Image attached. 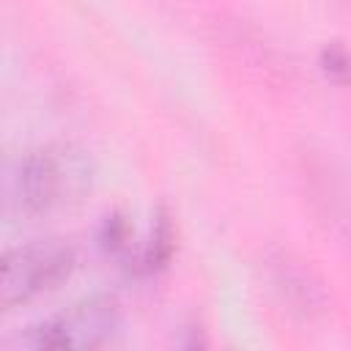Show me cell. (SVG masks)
<instances>
[{"label":"cell","mask_w":351,"mask_h":351,"mask_svg":"<svg viewBox=\"0 0 351 351\" xmlns=\"http://www.w3.org/2000/svg\"><path fill=\"white\" fill-rule=\"evenodd\" d=\"M74 269V250L60 239H38L11 247L0 266V302L14 310L55 288Z\"/></svg>","instance_id":"obj_2"},{"label":"cell","mask_w":351,"mask_h":351,"mask_svg":"<svg viewBox=\"0 0 351 351\" xmlns=\"http://www.w3.org/2000/svg\"><path fill=\"white\" fill-rule=\"evenodd\" d=\"M118 310L110 299H88L30 326L22 346L30 348H93L112 337Z\"/></svg>","instance_id":"obj_3"},{"label":"cell","mask_w":351,"mask_h":351,"mask_svg":"<svg viewBox=\"0 0 351 351\" xmlns=\"http://www.w3.org/2000/svg\"><path fill=\"white\" fill-rule=\"evenodd\" d=\"M90 189V165L71 145H41L22 154L5 181L8 208L47 214L77 203Z\"/></svg>","instance_id":"obj_1"},{"label":"cell","mask_w":351,"mask_h":351,"mask_svg":"<svg viewBox=\"0 0 351 351\" xmlns=\"http://www.w3.org/2000/svg\"><path fill=\"white\" fill-rule=\"evenodd\" d=\"M269 269H271V282L285 302H291L302 313L321 310L324 293H321L318 282L313 280L310 269H304L299 261H291L288 252L269 258Z\"/></svg>","instance_id":"obj_4"}]
</instances>
